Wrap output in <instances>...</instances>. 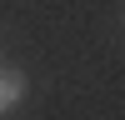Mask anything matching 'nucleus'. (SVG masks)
<instances>
[{
  "label": "nucleus",
  "instance_id": "1",
  "mask_svg": "<svg viewBox=\"0 0 125 120\" xmlns=\"http://www.w3.org/2000/svg\"><path fill=\"white\" fill-rule=\"evenodd\" d=\"M20 100H25V75L15 65H0V115H10Z\"/></svg>",
  "mask_w": 125,
  "mask_h": 120
}]
</instances>
